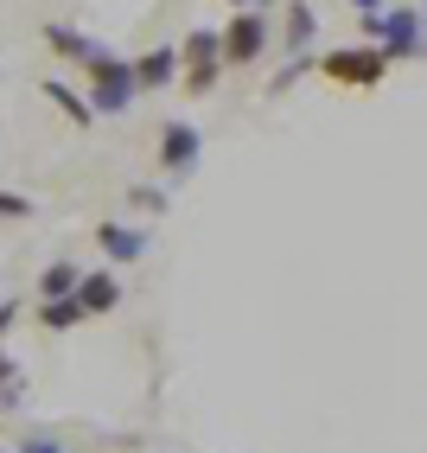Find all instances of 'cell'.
Wrapping results in <instances>:
<instances>
[{
	"instance_id": "cell-1",
	"label": "cell",
	"mask_w": 427,
	"mask_h": 453,
	"mask_svg": "<svg viewBox=\"0 0 427 453\" xmlns=\"http://www.w3.org/2000/svg\"><path fill=\"white\" fill-rule=\"evenodd\" d=\"M83 77H89L83 96H89V109H96V115H128L134 96H141V83H134V58H121V51H109V45L83 65Z\"/></svg>"
},
{
	"instance_id": "cell-2",
	"label": "cell",
	"mask_w": 427,
	"mask_h": 453,
	"mask_svg": "<svg viewBox=\"0 0 427 453\" xmlns=\"http://www.w3.org/2000/svg\"><path fill=\"white\" fill-rule=\"evenodd\" d=\"M363 39L383 45L389 65H408V58H427V39H421V7H377V13H357Z\"/></svg>"
},
{
	"instance_id": "cell-3",
	"label": "cell",
	"mask_w": 427,
	"mask_h": 453,
	"mask_svg": "<svg viewBox=\"0 0 427 453\" xmlns=\"http://www.w3.org/2000/svg\"><path fill=\"white\" fill-rule=\"evenodd\" d=\"M319 77L325 83H345V89H377L383 77H389V58H383V45H332V51H319Z\"/></svg>"
},
{
	"instance_id": "cell-4",
	"label": "cell",
	"mask_w": 427,
	"mask_h": 453,
	"mask_svg": "<svg viewBox=\"0 0 427 453\" xmlns=\"http://www.w3.org/2000/svg\"><path fill=\"white\" fill-rule=\"evenodd\" d=\"M268 39H274L268 13H255V7H236V13H230V26H217L224 71H249V65H262V58H268Z\"/></svg>"
},
{
	"instance_id": "cell-5",
	"label": "cell",
	"mask_w": 427,
	"mask_h": 453,
	"mask_svg": "<svg viewBox=\"0 0 427 453\" xmlns=\"http://www.w3.org/2000/svg\"><path fill=\"white\" fill-rule=\"evenodd\" d=\"M198 160H204V134H198V122L172 115V122L160 128V179H192Z\"/></svg>"
},
{
	"instance_id": "cell-6",
	"label": "cell",
	"mask_w": 427,
	"mask_h": 453,
	"mask_svg": "<svg viewBox=\"0 0 427 453\" xmlns=\"http://www.w3.org/2000/svg\"><path fill=\"white\" fill-rule=\"evenodd\" d=\"M77 307H83V319L115 313L121 307V281L109 275V268H83V275H77Z\"/></svg>"
},
{
	"instance_id": "cell-7",
	"label": "cell",
	"mask_w": 427,
	"mask_h": 453,
	"mask_svg": "<svg viewBox=\"0 0 427 453\" xmlns=\"http://www.w3.org/2000/svg\"><path fill=\"white\" fill-rule=\"evenodd\" d=\"M96 250H103L109 262H141V256H147V236H141L134 224H121V218H103V224H96Z\"/></svg>"
},
{
	"instance_id": "cell-8",
	"label": "cell",
	"mask_w": 427,
	"mask_h": 453,
	"mask_svg": "<svg viewBox=\"0 0 427 453\" xmlns=\"http://www.w3.org/2000/svg\"><path fill=\"white\" fill-rule=\"evenodd\" d=\"M313 39H319V7L313 0H287L281 7V45L287 51H313Z\"/></svg>"
},
{
	"instance_id": "cell-9",
	"label": "cell",
	"mask_w": 427,
	"mask_h": 453,
	"mask_svg": "<svg viewBox=\"0 0 427 453\" xmlns=\"http://www.w3.org/2000/svg\"><path fill=\"white\" fill-rule=\"evenodd\" d=\"M134 83H141V96H147V89L179 83V45H154V51H141V58H134Z\"/></svg>"
},
{
	"instance_id": "cell-10",
	"label": "cell",
	"mask_w": 427,
	"mask_h": 453,
	"mask_svg": "<svg viewBox=\"0 0 427 453\" xmlns=\"http://www.w3.org/2000/svg\"><path fill=\"white\" fill-rule=\"evenodd\" d=\"M45 45H51L57 58H65V65H77V71H83L89 58L103 51V39H89V33H77V26H65V19H51V26H45Z\"/></svg>"
},
{
	"instance_id": "cell-11",
	"label": "cell",
	"mask_w": 427,
	"mask_h": 453,
	"mask_svg": "<svg viewBox=\"0 0 427 453\" xmlns=\"http://www.w3.org/2000/svg\"><path fill=\"white\" fill-rule=\"evenodd\" d=\"M192 65H224V45H217V26H192L186 45H179V71Z\"/></svg>"
},
{
	"instance_id": "cell-12",
	"label": "cell",
	"mask_w": 427,
	"mask_h": 453,
	"mask_svg": "<svg viewBox=\"0 0 427 453\" xmlns=\"http://www.w3.org/2000/svg\"><path fill=\"white\" fill-rule=\"evenodd\" d=\"M45 103H57V115H65V122H77V128H89V122H96V109H89V96H83V89H71V83H45Z\"/></svg>"
},
{
	"instance_id": "cell-13",
	"label": "cell",
	"mask_w": 427,
	"mask_h": 453,
	"mask_svg": "<svg viewBox=\"0 0 427 453\" xmlns=\"http://www.w3.org/2000/svg\"><path fill=\"white\" fill-rule=\"evenodd\" d=\"M45 332H71L77 319H83V307H77V294H45L39 300V313H33Z\"/></svg>"
},
{
	"instance_id": "cell-14",
	"label": "cell",
	"mask_w": 427,
	"mask_h": 453,
	"mask_svg": "<svg viewBox=\"0 0 427 453\" xmlns=\"http://www.w3.org/2000/svg\"><path fill=\"white\" fill-rule=\"evenodd\" d=\"M319 71V51H287V65L274 71V83H268V96H287V89L300 83V77H313Z\"/></svg>"
},
{
	"instance_id": "cell-15",
	"label": "cell",
	"mask_w": 427,
	"mask_h": 453,
	"mask_svg": "<svg viewBox=\"0 0 427 453\" xmlns=\"http://www.w3.org/2000/svg\"><path fill=\"white\" fill-rule=\"evenodd\" d=\"M77 275H83L77 262H51L45 275H39V300H45V294H77Z\"/></svg>"
},
{
	"instance_id": "cell-16",
	"label": "cell",
	"mask_w": 427,
	"mask_h": 453,
	"mask_svg": "<svg viewBox=\"0 0 427 453\" xmlns=\"http://www.w3.org/2000/svg\"><path fill=\"white\" fill-rule=\"evenodd\" d=\"M166 204H172L166 186H128V211H154V218H160Z\"/></svg>"
},
{
	"instance_id": "cell-17",
	"label": "cell",
	"mask_w": 427,
	"mask_h": 453,
	"mask_svg": "<svg viewBox=\"0 0 427 453\" xmlns=\"http://www.w3.org/2000/svg\"><path fill=\"white\" fill-rule=\"evenodd\" d=\"M33 198H26V192H7V186H0V218H7V224H26V218H33Z\"/></svg>"
},
{
	"instance_id": "cell-18",
	"label": "cell",
	"mask_w": 427,
	"mask_h": 453,
	"mask_svg": "<svg viewBox=\"0 0 427 453\" xmlns=\"http://www.w3.org/2000/svg\"><path fill=\"white\" fill-rule=\"evenodd\" d=\"M13 453H65V441H51V434H19Z\"/></svg>"
},
{
	"instance_id": "cell-19",
	"label": "cell",
	"mask_w": 427,
	"mask_h": 453,
	"mask_svg": "<svg viewBox=\"0 0 427 453\" xmlns=\"http://www.w3.org/2000/svg\"><path fill=\"white\" fill-rule=\"evenodd\" d=\"M13 326H19V300H0V339H7Z\"/></svg>"
},
{
	"instance_id": "cell-20",
	"label": "cell",
	"mask_w": 427,
	"mask_h": 453,
	"mask_svg": "<svg viewBox=\"0 0 427 453\" xmlns=\"http://www.w3.org/2000/svg\"><path fill=\"white\" fill-rule=\"evenodd\" d=\"M13 377H19V365H13L7 351H0V383H13Z\"/></svg>"
},
{
	"instance_id": "cell-21",
	"label": "cell",
	"mask_w": 427,
	"mask_h": 453,
	"mask_svg": "<svg viewBox=\"0 0 427 453\" xmlns=\"http://www.w3.org/2000/svg\"><path fill=\"white\" fill-rule=\"evenodd\" d=\"M351 7H357V13H377V7H389V0H351Z\"/></svg>"
},
{
	"instance_id": "cell-22",
	"label": "cell",
	"mask_w": 427,
	"mask_h": 453,
	"mask_svg": "<svg viewBox=\"0 0 427 453\" xmlns=\"http://www.w3.org/2000/svg\"><path fill=\"white\" fill-rule=\"evenodd\" d=\"M230 7H255V13H268V7H274V0H230Z\"/></svg>"
},
{
	"instance_id": "cell-23",
	"label": "cell",
	"mask_w": 427,
	"mask_h": 453,
	"mask_svg": "<svg viewBox=\"0 0 427 453\" xmlns=\"http://www.w3.org/2000/svg\"><path fill=\"white\" fill-rule=\"evenodd\" d=\"M421 39H427V7H421Z\"/></svg>"
}]
</instances>
